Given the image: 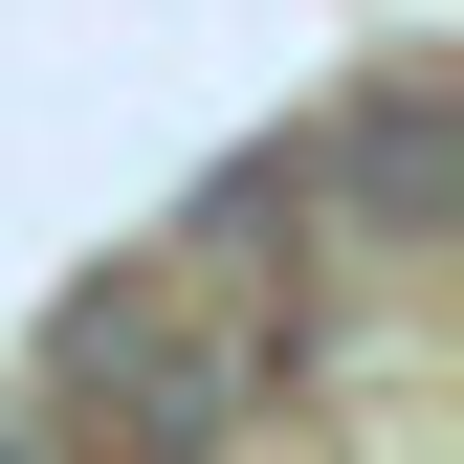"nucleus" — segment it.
<instances>
[{
  "instance_id": "nucleus-1",
  "label": "nucleus",
  "mask_w": 464,
  "mask_h": 464,
  "mask_svg": "<svg viewBox=\"0 0 464 464\" xmlns=\"http://www.w3.org/2000/svg\"><path fill=\"white\" fill-rule=\"evenodd\" d=\"M44 398H67L44 464H221L244 398H266V310L221 266H111V287H67V332H44Z\"/></svg>"
},
{
  "instance_id": "nucleus-2",
  "label": "nucleus",
  "mask_w": 464,
  "mask_h": 464,
  "mask_svg": "<svg viewBox=\"0 0 464 464\" xmlns=\"http://www.w3.org/2000/svg\"><path fill=\"white\" fill-rule=\"evenodd\" d=\"M332 199H354V244H420L442 221V67H398L354 133H332Z\"/></svg>"
},
{
  "instance_id": "nucleus-3",
  "label": "nucleus",
  "mask_w": 464,
  "mask_h": 464,
  "mask_svg": "<svg viewBox=\"0 0 464 464\" xmlns=\"http://www.w3.org/2000/svg\"><path fill=\"white\" fill-rule=\"evenodd\" d=\"M0 464H44V420H0Z\"/></svg>"
}]
</instances>
